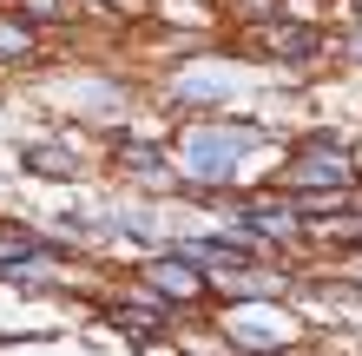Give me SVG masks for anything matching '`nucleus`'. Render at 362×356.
I'll return each instance as SVG.
<instances>
[{"mask_svg": "<svg viewBox=\"0 0 362 356\" xmlns=\"http://www.w3.org/2000/svg\"><path fill=\"white\" fill-rule=\"evenodd\" d=\"M0 47H7V53L33 47V27H20V20H0Z\"/></svg>", "mask_w": 362, "mask_h": 356, "instance_id": "6e6552de", "label": "nucleus"}, {"mask_svg": "<svg viewBox=\"0 0 362 356\" xmlns=\"http://www.w3.org/2000/svg\"><path fill=\"white\" fill-rule=\"evenodd\" d=\"M349 178H356L349 159L336 152L329 139H310L303 152H296V165L284 172V185H323V192H349Z\"/></svg>", "mask_w": 362, "mask_h": 356, "instance_id": "f03ea898", "label": "nucleus"}, {"mask_svg": "<svg viewBox=\"0 0 362 356\" xmlns=\"http://www.w3.org/2000/svg\"><path fill=\"white\" fill-rule=\"evenodd\" d=\"M244 224H250V231H257V238H276V244H284V238H296V231H303V224H296V218H284V205H244Z\"/></svg>", "mask_w": 362, "mask_h": 356, "instance_id": "39448f33", "label": "nucleus"}, {"mask_svg": "<svg viewBox=\"0 0 362 356\" xmlns=\"http://www.w3.org/2000/svg\"><path fill=\"white\" fill-rule=\"evenodd\" d=\"M178 258H191L198 264V277H211V270H218V277H250V244H230V238H204V244H178Z\"/></svg>", "mask_w": 362, "mask_h": 356, "instance_id": "7ed1b4c3", "label": "nucleus"}, {"mask_svg": "<svg viewBox=\"0 0 362 356\" xmlns=\"http://www.w3.org/2000/svg\"><path fill=\"white\" fill-rule=\"evenodd\" d=\"M276 40H284V47H290V59H310V47H316V33H296V27H284Z\"/></svg>", "mask_w": 362, "mask_h": 356, "instance_id": "1a4fd4ad", "label": "nucleus"}, {"mask_svg": "<svg viewBox=\"0 0 362 356\" xmlns=\"http://www.w3.org/2000/svg\"><path fill=\"white\" fill-rule=\"evenodd\" d=\"M145 277H152V290H158L165 304H178V297H198V290H204V277H198V270H185V264H172V258H158L152 270H145Z\"/></svg>", "mask_w": 362, "mask_h": 356, "instance_id": "20e7f679", "label": "nucleus"}, {"mask_svg": "<svg viewBox=\"0 0 362 356\" xmlns=\"http://www.w3.org/2000/svg\"><path fill=\"white\" fill-rule=\"evenodd\" d=\"M27 165H33V172H73V152H66V145H33Z\"/></svg>", "mask_w": 362, "mask_h": 356, "instance_id": "0eeeda50", "label": "nucleus"}, {"mask_svg": "<svg viewBox=\"0 0 362 356\" xmlns=\"http://www.w3.org/2000/svg\"><path fill=\"white\" fill-rule=\"evenodd\" d=\"M20 264H47V244H40L33 231H0V270H20Z\"/></svg>", "mask_w": 362, "mask_h": 356, "instance_id": "423d86ee", "label": "nucleus"}, {"mask_svg": "<svg viewBox=\"0 0 362 356\" xmlns=\"http://www.w3.org/2000/svg\"><path fill=\"white\" fill-rule=\"evenodd\" d=\"M250 139H257V132H224V125H218V132H211V125H204V132H191V139H185V165H191V178L230 185V172H238V152H244Z\"/></svg>", "mask_w": 362, "mask_h": 356, "instance_id": "f257e3e1", "label": "nucleus"}]
</instances>
